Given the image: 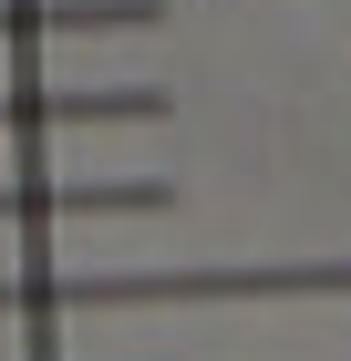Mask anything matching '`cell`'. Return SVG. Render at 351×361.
Instances as JSON below:
<instances>
[{
	"instance_id": "2",
	"label": "cell",
	"mask_w": 351,
	"mask_h": 361,
	"mask_svg": "<svg viewBox=\"0 0 351 361\" xmlns=\"http://www.w3.org/2000/svg\"><path fill=\"white\" fill-rule=\"evenodd\" d=\"M165 93H0V135H52V124H155Z\"/></svg>"
},
{
	"instance_id": "3",
	"label": "cell",
	"mask_w": 351,
	"mask_h": 361,
	"mask_svg": "<svg viewBox=\"0 0 351 361\" xmlns=\"http://www.w3.org/2000/svg\"><path fill=\"white\" fill-rule=\"evenodd\" d=\"M155 0H0V42H73V31H145Z\"/></svg>"
},
{
	"instance_id": "1",
	"label": "cell",
	"mask_w": 351,
	"mask_h": 361,
	"mask_svg": "<svg viewBox=\"0 0 351 361\" xmlns=\"http://www.w3.org/2000/svg\"><path fill=\"white\" fill-rule=\"evenodd\" d=\"M165 186H52V176H0V227L11 217H155Z\"/></svg>"
}]
</instances>
